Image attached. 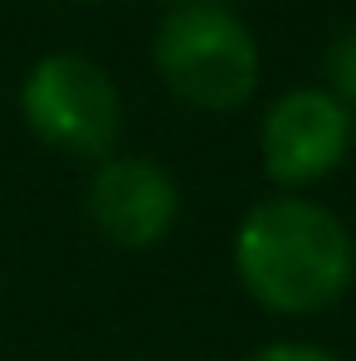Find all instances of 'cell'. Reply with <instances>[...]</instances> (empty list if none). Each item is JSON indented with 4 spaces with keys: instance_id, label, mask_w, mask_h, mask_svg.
Returning a JSON list of instances; mask_svg holds the SVG:
<instances>
[{
    "instance_id": "obj_6",
    "label": "cell",
    "mask_w": 356,
    "mask_h": 361,
    "mask_svg": "<svg viewBox=\"0 0 356 361\" xmlns=\"http://www.w3.org/2000/svg\"><path fill=\"white\" fill-rule=\"evenodd\" d=\"M327 78H332V98L352 113L356 108V30L337 35V44L327 49Z\"/></svg>"
},
{
    "instance_id": "obj_9",
    "label": "cell",
    "mask_w": 356,
    "mask_h": 361,
    "mask_svg": "<svg viewBox=\"0 0 356 361\" xmlns=\"http://www.w3.org/2000/svg\"><path fill=\"white\" fill-rule=\"evenodd\" d=\"M83 5H93V0H83Z\"/></svg>"
},
{
    "instance_id": "obj_4",
    "label": "cell",
    "mask_w": 356,
    "mask_h": 361,
    "mask_svg": "<svg viewBox=\"0 0 356 361\" xmlns=\"http://www.w3.org/2000/svg\"><path fill=\"white\" fill-rule=\"evenodd\" d=\"M352 152V113L327 88H293L274 98L259 127V157L274 185L297 190L332 176Z\"/></svg>"
},
{
    "instance_id": "obj_3",
    "label": "cell",
    "mask_w": 356,
    "mask_h": 361,
    "mask_svg": "<svg viewBox=\"0 0 356 361\" xmlns=\"http://www.w3.org/2000/svg\"><path fill=\"white\" fill-rule=\"evenodd\" d=\"M25 127L78 161H108L122 137V93L103 63L83 54H44L20 83Z\"/></svg>"
},
{
    "instance_id": "obj_7",
    "label": "cell",
    "mask_w": 356,
    "mask_h": 361,
    "mask_svg": "<svg viewBox=\"0 0 356 361\" xmlns=\"http://www.w3.org/2000/svg\"><path fill=\"white\" fill-rule=\"evenodd\" d=\"M249 361H337L327 347H312V342H274L264 352H254Z\"/></svg>"
},
{
    "instance_id": "obj_2",
    "label": "cell",
    "mask_w": 356,
    "mask_h": 361,
    "mask_svg": "<svg viewBox=\"0 0 356 361\" xmlns=\"http://www.w3.org/2000/svg\"><path fill=\"white\" fill-rule=\"evenodd\" d=\"M152 59L161 83L200 113H235L259 88V44L225 5H180L156 25Z\"/></svg>"
},
{
    "instance_id": "obj_1",
    "label": "cell",
    "mask_w": 356,
    "mask_h": 361,
    "mask_svg": "<svg viewBox=\"0 0 356 361\" xmlns=\"http://www.w3.org/2000/svg\"><path fill=\"white\" fill-rule=\"evenodd\" d=\"M235 274L269 312H327L356 279V240L327 205L274 195L239 220Z\"/></svg>"
},
{
    "instance_id": "obj_5",
    "label": "cell",
    "mask_w": 356,
    "mask_h": 361,
    "mask_svg": "<svg viewBox=\"0 0 356 361\" xmlns=\"http://www.w3.org/2000/svg\"><path fill=\"white\" fill-rule=\"evenodd\" d=\"M180 215V190L171 171L152 157H108L88 180V220L118 249H152L166 240Z\"/></svg>"
},
{
    "instance_id": "obj_8",
    "label": "cell",
    "mask_w": 356,
    "mask_h": 361,
    "mask_svg": "<svg viewBox=\"0 0 356 361\" xmlns=\"http://www.w3.org/2000/svg\"><path fill=\"white\" fill-rule=\"evenodd\" d=\"M180 5H220V0H180Z\"/></svg>"
}]
</instances>
